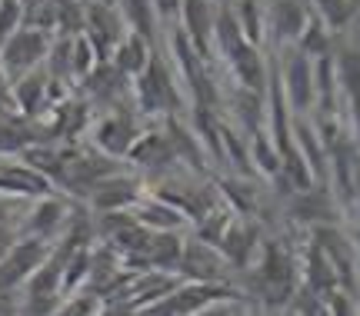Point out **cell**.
<instances>
[{
  "instance_id": "1",
  "label": "cell",
  "mask_w": 360,
  "mask_h": 316,
  "mask_svg": "<svg viewBox=\"0 0 360 316\" xmlns=\"http://www.w3.org/2000/svg\"><path fill=\"white\" fill-rule=\"evenodd\" d=\"M51 40H53L51 34L20 24L11 37L0 40V70H4V77L13 84L24 74L37 70L40 63L47 60V53H51Z\"/></svg>"
},
{
  "instance_id": "2",
  "label": "cell",
  "mask_w": 360,
  "mask_h": 316,
  "mask_svg": "<svg viewBox=\"0 0 360 316\" xmlns=\"http://www.w3.org/2000/svg\"><path fill=\"white\" fill-rule=\"evenodd\" d=\"M134 103L143 114H174L180 107V93L174 77L160 60H150L143 67V74L134 77Z\"/></svg>"
},
{
  "instance_id": "3",
  "label": "cell",
  "mask_w": 360,
  "mask_h": 316,
  "mask_svg": "<svg viewBox=\"0 0 360 316\" xmlns=\"http://www.w3.org/2000/svg\"><path fill=\"white\" fill-rule=\"evenodd\" d=\"M53 243L34 240V237H20L11 243V250L0 256V290H20L27 279L34 277L37 266L47 263Z\"/></svg>"
},
{
  "instance_id": "4",
  "label": "cell",
  "mask_w": 360,
  "mask_h": 316,
  "mask_svg": "<svg viewBox=\"0 0 360 316\" xmlns=\"http://www.w3.org/2000/svg\"><path fill=\"white\" fill-rule=\"evenodd\" d=\"M124 34H127V27H124L117 4H110V0H87L84 4V37L90 40L97 60H107Z\"/></svg>"
},
{
  "instance_id": "5",
  "label": "cell",
  "mask_w": 360,
  "mask_h": 316,
  "mask_svg": "<svg viewBox=\"0 0 360 316\" xmlns=\"http://www.w3.org/2000/svg\"><path fill=\"white\" fill-rule=\"evenodd\" d=\"M141 193H143L141 180L124 173V170H117L110 177H103L84 200L90 203L94 213H127V210H134L141 203Z\"/></svg>"
},
{
  "instance_id": "6",
  "label": "cell",
  "mask_w": 360,
  "mask_h": 316,
  "mask_svg": "<svg viewBox=\"0 0 360 316\" xmlns=\"http://www.w3.org/2000/svg\"><path fill=\"white\" fill-rule=\"evenodd\" d=\"M277 84H281L283 100L290 103L297 114H307L310 107H314V60H310L307 53H300L297 47L287 51Z\"/></svg>"
},
{
  "instance_id": "7",
  "label": "cell",
  "mask_w": 360,
  "mask_h": 316,
  "mask_svg": "<svg viewBox=\"0 0 360 316\" xmlns=\"http://www.w3.org/2000/svg\"><path fill=\"white\" fill-rule=\"evenodd\" d=\"M257 273H260V290H267L264 293L267 303L281 306L290 300V293H294V260H290L277 243L260 246Z\"/></svg>"
},
{
  "instance_id": "8",
  "label": "cell",
  "mask_w": 360,
  "mask_h": 316,
  "mask_svg": "<svg viewBox=\"0 0 360 316\" xmlns=\"http://www.w3.org/2000/svg\"><path fill=\"white\" fill-rule=\"evenodd\" d=\"M137 126H134V120H130L127 114H107L101 117L97 124H90V137H94V147L101 153H107V157H114V160H120V157H127L130 143L137 140Z\"/></svg>"
},
{
  "instance_id": "9",
  "label": "cell",
  "mask_w": 360,
  "mask_h": 316,
  "mask_svg": "<svg viewBox=\"0 0 360 316\" xmlns=\"http://www.w3.org/2000/svg\"><path fill=\"white\" fill-rule=\"evenodd\" d=\"M177 17H180V34L207 60L210 40H214V7H210V0H180Z\"/></svg>"
},
{
  "instance_id": "10",
  "label": "cell",
  "mask_w": 360,
  "mask_h": 316,
  "mask_svg": "<svg viewBox=\"0 0 360 316\" xmlns=\"http://www.w3.org/2000/svg\"><path fill=\"white\" fill-rule=\"evenodd\" d=\"M67 216H70V210H67L64 200H57L53 193L37 197V200H34V210H30V216H27L24 230H20V237H34V240L53 243V237L64 230Z\"/></svg>"
},
{
  "instance_id": "11",
  "label": "cell",
  "mask_w": 360,
  "mask_h": 316,
  "mask_svg": "<svg viewBox=\"0 0 360 316\" xmlns=\"http://www.w3.org/2000/svg\"><path fill=\"white\" fill-rule=\"evenodd\" d=\"M307 17H310V7L304 0H270L267 4V27L281 44L297 40V34L307 24Z\"/></svg>"
},
{
  "instance_id": "12",
  "label": "cell",
  "mask_w": 360,
  "mask_h": 316,
  "mask_svg": "<svg viewBox=\"0 0 360 316\" xmlns=\"http://www.w3.org/2000/svg\"><path fill=\"white\" fill-rule=\"evenodd\" d=\"M0 193L7 197H20V200H37L51 193V180L40 177L37 170L27 164H7L0 166Z\"/></svg>"
},
{
  "instance_id": "13",
  "label": "cell",
  "mask_w": 360,
  "mask_h": 316,
  "mask_svg": "<svg viewBox=\"0 0 360 316\" xmlns=\"http://www.w3.org/2000/svg\"><path fill=\"white\" fill-rule=\"evenodd\" d=\"M127 157L134 160L137 166H170L177 160V150H174V143H170L167 133H157V130H147V133H137V140L130 143Z\"/></svg>"
},
{
  "instance_id": "14",
  "label": "cell",
  "mask_w": 360,
  "mask_h": 316,
  "mask_svg": "<svg viewBox=\"0 0 360 316\" xmlns=\"http://www.w3.org/2000/svg\"><path fill=\"white\" fill-rule=\"evenodd\" d=\"M107 60L114 63L120 74L127 77V80H134L137 74H143V67L154 60V53H150V40L141 37V34H124V37L117 40V47L110 51V57Z\"/></svg>"
},
{
  "instance_id": "15",
  "label": "cell",
  "mask_w": 360,
  "mask_h": 316,
  "mask_svg": "<svg viewBox=\"0 0 360 316\" xmlns=\"http://www.w3.org/2000/svg\"><path fill=\"white\" fill-rule=\"evenodd\" d=\"M227 63H231L233 77L244 84V90H254V93H264L267 90V74H264V57L257 53L254 44H237L231 53H224Z\"/></svg>"
},
{
  "instance_id": "16",
  "label": "cell",
  "mask_w": 360,
  "mask_h": 316,
  "mask_svg": "<svg viewBox=\"0 0 360 316\" xmlns=\"http://www.w3.org/2000/svg\"><path fill=\"white\" fill-rule=\"evenodd\" d=\"M180 273L200 283H217L220 279V260L217 253H210V243H187L180 253Z\"/></svg>"
},
{
  "instance_id": "17",
  "label": "cell",
  "mask_w": 360,
  "mask_h": 316,
  "mask_svg": "<svg viewBox=\"0 0 360 316\" xmlns=\"http://www.w3.org/2000/svg\"><path fill=\"white\" fill-rule=\"evenodd\" d=\"M134 220L141 223V227L154 230V233H170V230H177L184 223V213H180L177 206H170L167 200H141L134 206Z\"/></svg>"
},
{
  "instance_id": "18",
  "label": "cell",
  "mask_w": 360,
  "mask_h": 316,
  "mask_svg": "<svg viewBox=\"0 0 360 316\" xmlns=\"http://www.w3.org/2000/svg\"><path fill=\"white\" fill-rule=\"evenodd\" d=\"M220 250L224 256L231 260V263H250V253L260 250V240H257V230L254 227H244V223H237V227H227L224 233V240H220Z\"/></svg>"
},
{
  "instance_id": "19",
  "label": "cell",
  "mask_w": 360,
  "mask_h": 316,
  "mask_svg": "<svg viewBox=\"0 0 360 316\" xmlns=\"http://www.w3.org/2000/svg\"><path fill=\"white\" fill-rule=\"evenodd\" d=\"M117 11L124 17V27L130 34H141V37H154V24H157V13L150 0H117Z\"/></svg>"
},
{
  "instance_id": "20",
  "label": "cell",
  "mask_w": 360,
  "mask_h": 316,
  "mask_svg": "<svg viewBox=\"0 0 360 316\" xmlns=\"http://www.w3.org/2000/svg\"><path fill=\"white\" fill-rule=\"evenodd\" d=\"M180 253H184V240L174 237V230L170 233H154L150 237V250H147V263L164 270V273H174L180 266Z\"/></svg>"
},
{
  "instance_id": "21",
  "label": "cell",
  "mask_w": 360,
  "mask_h": 316,
  "mask_svg": "<svg viewBox=\"0 0 360 316\" xmlns=\"http://www.w3.org/2000/svg\"><path fill=\"white\" fill-rule=\"evenodd\" d=\"M294 47L300 53H307L310 60H314V57H317V60H321V57H330V30H327V27L310 13L307 24H304V30L297 34Z\"/></svg>"
},
{
  "instance_id": "22",
  "label": "cell",
  "mask_w": 360,
  "mask_h": 316,
  "mask_svg": "<svg viewBox=\"0 0 360 316\" xmlns=\"http://www.w3.org/2000/svg\"><path fill=\"white\" fill-rule=\"evenodd\" d=\"M310 13L321 20L327 30H344L357 13L354 0H310Z\"/></svg>"
},
{
  "instance_id": "23",
  "label": "cell",
  "mask_w": 360,
  "mask_h": 316,
  "mask_svg": "<svg viewBox=\"0 0 360 316\" xmlns=\"http://www.w3.org/2000/svg\"><path fill=\"white\" fill-rule=\"evenodd\" d=\"M30 143H44L37 133H27L24 124L0 117V157H20Z\"/></svg>"
},
{
  "instance_id": "24",
  "label": "cell",
  "mask_w": 360,
  "mask_h": 316,
  "mask_svg": "<svg viewBox=\"0 0 360 316\" xmlns=\"http://www.w3.org/2000/svg\"><path fill=\"white\" fill-rule=\"evenodd\" d=\"M233 17H237V27H240L247 44L260 47V37H264V11H260L257 0H240Z\"/></svg>"
},
{
  "instance_id": "25",
  "label": "cell",
  "mask_w": 360,
  "mask_h": 316,
  "mask_svg": "<svg viewBox=\"0 0 360 316\" xmlns=\"http://www.w3.org/2000/svg\"><path fill=\"white\" fill-rule=\"evenodd\" d=\"M307 283L314 287L317 293H330L337 287V273L330 260H327V253L321 246H314L310 250V260H307Z\"/></svg>"
},
{
  "instance_id": "26",
  "label": "cell",
  "mask_w": 360,
  "mask_h": 316,
  "mask_svg": "<svg viewBox=\"0 0 360 316\" xmlns=\"http://www.w3.org/2000/svg\"><path fill=\"white\" fill-rule=\"evenodd\" d=\"M334 74H337V87L344 90L350 100H357L360 97V53L347 51L334 63Z\"/></svg>"
},
{
  "instance_id": "27",
  "label": "cell",
  "mask_w": 360,
  "mask_h": 316,
  "mask_svg": "<svg viewBox=\"0 0 360 316\" xmlns=\"http://www.w3.org/2000/svg\"><path fill=\"white\" fill-rule=\"evenodd\" d=\"M97 310H101V300L90 290H84V293H77V296H70L53 316H97Z\"/></svg>"
},
{
  "instance_id": "28",
  "label": "cell",
  "mask_w": 360,
  "mask_h": 316,
  "mask_svg": "<svg viewBox=\"0 0 360 316\" xmlns=\"http://www.w3.org/2000/svg\"><path fill=\"white\" fill-rule=\"evenodd\" d=\"M24 24V4L20 0H0V40L11 37Z\"/></svg>"
},
{
  "instance_id": "29",
  "label": "cell",
  "mask_w": 360,
  "mask_h": 316,
  "mask_svg": "<svg viewBox=\"0 0 360 316\" xmlns=\"http://www.w3.org/2000/svg\"><path fill=\"white\" fill-rule=\"evenodd\" d=\"M227 227H231V220H227L224 213H207L204 220H200V240L220 246V240H224Z\"/></svg>"
},
{
  "instance_id": "30",
  "label": "cell",
  "mask_w": 360,
  "mask_h": 316,
  "mask_svg": "<svg viewBox=\"0 0 360 316\" xmlns=\"http://www.w3.org/2000/svg\"><path fill=\"white\" fill-rule=\"evenodd\" d=\"M307 193V200H300L294 206L297 216H304V220H317V216H327V203L317 200V193H310V190H304Z\"/></svg>"
},
{
  "instance_id": "31",
  "label": "cell",
  "mask_w": 360,
  "mask_h": 316,
  "mask_svg": "<svg viewBox=\"0 0 360 316\" xmlns=\"http://www.w3.org/2000/svg\"><path fill=\"white\" fill-rule=\"evenodd\" d=\"M20 197H7V193H0V227H11V220L17 216L20 210Z\"/></svg>"
},
{
  "instance_id": "32",
  "label": "cell",
  "mask_w": 360,
  "mask_h": 316,
  "mask_svg": "<svg viewBox=\"0 0 360 316\" xmlns=\"http://www.w3.org/2000/svg\"><path fill=\"white\" fill-rule=\"evenodd\" d=\"M150 4H154V13L160 20H177L180 0H150Z\"/></svg>"
},
{
  "instance_id": "33",
  "label": "cell",
  "mask_w": 360,
  "mask_h": 316,
  "mask_svg": "<svg viewBox=\"0 0 360 316\" xmlns=\"http://www.w3.org/2000/svg\"><path fill=\"white\" fill-rule=\"evenodd\" d=\"M0 316H24L13 290H0Z\"/></svg>"
},
{
  "instance_id": "34",
  "label": "cell",
  "mask_w": 360,
  "mask_h": 316,
  "mask_svg": "<svg viewBox=\"0 0 360 316\" xmlns=\"http://www.w3.org/2000/svg\"><path fill=\"white\" fill-rule=\"evenodd\" d=\"M231 300H220V303H210V306H204V310H197V313H191V316H231Z\"/></svg>"
},
{
  "instance_id": "35",
  "label": "cell",
  "mask_w": 360,
  "mask_h": 316,
  "mask_svg": "<svg viewBox=\"0 0 360 316\" xmlns=\"http://www.w3.org/2000/svg\"><path fill=\"white\" fill-rule=\"evenodd\" d=\"M17 240V233H13V227H0V256L11 250V243Z\"/></svg>"
},
{
  "instance_id": "36",
  "label": "cell",
  "mask_w": 360,
  "mask_h": 316,
  "mask_svg": "<svg viewBox=\"0 0 360 316\" xmlns=\"http://www.w3.org/2000/svg\"><path fill=\"white\" fill-rule=\"evenodd\" d=\"M330 310H334V316H354L344 296H334V300H330Z\"/></svg>"
},
{
  "instance_id": "37",
  "label": "cell",
  "mask_w": 360,
  "mask_h": 316,
  "mask_svg": "<svg viewBox=\"0 0 360 316\" xmlns=\"http://www.w3.org/2000/svg\"><path fill=\"white\" fill-rule=\"evenodd\" d=\"M20 4H24V7H34V4H40V0H20Z\"/></svg>"
}]
</instances>
